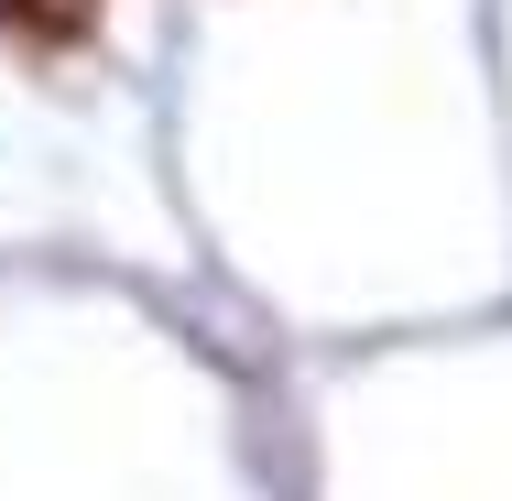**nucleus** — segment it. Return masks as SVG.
Listing matches in <instances>:
<instances>
[{
    "label": "nucleus",
    "mask_w": 512,
    "mask_h": 501,
    "mask_svg": "<svg viewBox=\"0 0 512 501\" xmlns=\"http://www.w3.org/2000/svg\"><path fill=\"white\" fill-rule=\"evenodd\" d=\"M88 22H99V0H0V33H22V44H66Z\"/></svg>",
    "instance_id": "1"
}]
</instances>
